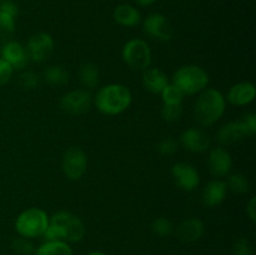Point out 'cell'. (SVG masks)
Segmentation results:
<instances>
[{
  "label": "cell",
  "instance_id": "1",
  "mask_svg": "<svg viewBox=\"0 0 256 255\" xmlns=\"http://www.w3.org/2000/svg\"><path fill=\"white\" fill-rule=\"evenodd\" d=\"M85 225L76 215L69 212H58L49 218V225L42 234L45 242L62 240L66 242H78L84 238Z\"/></svg>",
  "mask_w": 256,
  "mask_h": 255
},
{
  "label": "cell",
  "instance_id": "2",
  "mask_svg": "<svg viewBox=\"0 0 256 255\" xmlns=\"http://www.w3.org/2000/svg\"><path fill=\"white\" fill-rule=\"evenodd\" d=\"M132 92L122 84H109L102 86L95 98L98 110L105 115H118L132 104Z\"/></svg>",
  "mask_w": 256,
  "mask_h": 255
},
{
  "label": "cell",
  "instance_id": "3",
  "mask_svg": "<svg viewBox=\"0 0 256 255\" xmlns=\"http://www.w3.org/2000/svg\"><path fill=\"white\" fill-rule=\"evenodd\" d=\"M225 112V96L216 89H206L194 105V118L202 126L216 122Z\"/></svg>",
  "mask_w": 256,
  "mask_h": 255
},
{
  "label": "cell",
  "instance_id": "4",
  "mask_svg": "<svg viewBox=\"0 0 256 255\" xmlns=\"http://www.w3.org/2000/svg\"><path fill=\"white\" fill-rule=\"evenodd\" d=\"M184 95H194L202 92L209 84V75L198 65H185L172 75V82Z\"/></svg>",
  "mask_w": 256,
  "mask_h": 255
},
{
  "label": "cell",
  "instance_id": "5",
  "mask_svg": "<svg viewBox=\"0 0 256 255\" xmlns=\"http://www.w3.org/2000/svg\"><path fill=\"white\" fill-rule=\"evenodd\" d=\"M49 225V216L40 208H29L20 212L15 220V230L20 236L32 239L42 236Z\"/></svg>",
  "mask_w": 256,
  "mask_h": 255
},
{
  "label": "cell",
  "instance_id": "6",
  "mask_svg": "<svg viewBox=\"0 0 256 255\" xmlns=\"http://www.w3.org/2000/svg\"><path fill=\"white\" fill-rule=\"evenodd\" d=\"M125 64L132 70H145L152 62V52L146 42L142 39H132L125 42L122 50Z\"/></svg>",
  "mask_w": 256,
  "mask_h": 255
},
{
  "label": "cell",
  "instance_id": "7",
  "mask_svg": "<svg viewBox=\"0 0 256 255\" xmlns=\"http://www.w3.org/2000/svg\"><path fill=\"white\" fill-rule=\"evenodd\" d=\"M62 172L70 180L82 179L88 168V156L79 146H72L64 152L62 162Z\"/></svg>",
  "mask_w": 256,
  "mask_h": 255
},
{
  "label": "cell",
  "instance_id": "8",
  "mask_svg": "<svg viewBox=\"0 0 256 255\" xmlns=\"http://www.w3.org/2000/svg\"><path fill=\"white\" fill-rule=\"evenodd\" d=\"M25 49L29 60L34 62H42L52 55L54 50V39L48 32H38L30 38Z\"/></svg>",
  "mask_w": 256,
  "mask_h": 255
},
{
  "label": "cell",
  "instance_id": "9",
  "mask_svg": "<svg viewBox=\"0 0 256 255\" xmlns=\"http://www.w3.org/2000/svg\"><path fill=\"white\" fill-rule=\"evenodd\" d=\"M144 32L152 39L159 42H169L174 36V26L165 15L155 12L144 20Z\"/></svg>",
  "mask_w": 256,
  "mask_h": 255
},
{
  "label": "cell",
  "instance_id": "10",
  "mask_svg": "<svg viewBox=\"0 0 256 255\" xmlns=\"http://www.w3.org/2000/svg\"><path fill=\"white\" fill-rule=\"evenodd\" d=\"M60 106L70 115H82L92 106V95L85 89H75L62 95Z\"/></svg>",
  "mask_w": 256,
  "mask_h": 255
},
{
  "label": "cell",
  "instance_id": "11",
  "mask_svg": "<svg viewBox=\"0 0 256 255\" xmlns=\"http://www.w3.org/2000/svg\"><path fill=\"white\" fill-rule=\"evenodd\" d=\"M172 175L176 186L184 192H192L199 186V172L189 162H176L172 168Z\"/></svg>",
  "mask_w": 256,
  "mask_h": 255
},
{
  "label": "cell",
  "instance_id": "12",
  "mask_svg": "<svg viewBox=\"0 0 256 255\" xmlns=\"http://www.w3.org/2000/svg\"><path fill=\"white\" fill-rule=\"evenodd\" d=\"M0 58L9 62L12 69L22 70L29 62L26 49L15 40H8L0 49Z\"/></svg>",
  "mask_w": 256,
  "mask_h": 255
},
{
  "label": "cell",
  "instance_id": "13",
  "mask_svg": "<svg viewBox=\"0 0 256 255\" xmlns=\"http://www.w3.org/2000/svg\"><path fill=\"white\" fill-rule=\"evenodd\" d=\"M208 164H209V169L212 176L225 178L229 175L230 170H232V155L222 146L214 148L209 154Z\"/></svg>",
  "mask_w": 256,
  "mask_h": 255
},
{
  "label": "cell",
  "instance_id": "14",
  "mask_svg": "<svg viewBox=\"0 0 256 255\" xmlns=\"http://www.w3.org/2000/svg\"><path fill=\"white\" fill-rule=\"evenodd\" d=\"M182 145L192 152H204L210 148L212 140L209 134L199 128H190L180 136Z\"/></svg>",
  "mask_w": 256,
  "mask_h": 255
},
{
  "label": "cell",
  "instance_id": "15",
  "mask_svg": "<svg viewBox=\"0 0 256 255\" xmlns=\"http://www.w3.org/2000/svg\"><path fill=\"white\" fill-rule=\"evenodd\" d=\"M205 232V225L198 218L184 220L176 228V236L182 242H195L202 239Z\"/></svg>",
  "mask_w": 256,
  "mask_h": 255
},
{
  "label": "cell",
  "instance_id": "16",
  "mask_svg": "<svg viewBox=\"0 0 256 255\" xmlns=\"http://www.w3.org/2000/svg\"><path fill=\"white\" fill-rule=\"evenodd\" d=\"M218 142L222 145H234L244 140L248 136V132L245 130L244 124L242 120L238 122H230L222 125L218 132Z\"/></svg>",
  "mask_w": 256,
  "mask_h": 255
},
{
  "label": "cell",
  "instance_id": "17",
  "mask_svg": "<svg viewBox=\"0 0 256 255\" xmlns=\"http://www.w3.org/2000/svg\"><path fill=\"white\" fill-rule=\"evenodd\" d=\"M256 96V88L252 82H242L232 85L228 92V100L236 106H245L254 102Z\"/></svg>",
  "mask_w": 256,
  "mask_h": 255
},
{
  "label": "cell",
  "instance_id": "18",
  "mask_svg": "<svg viewBox=\"0 0 256 255\" xmlns=\"http://www.w3.org/2000/svg\"><path fill=\"white\" fill-rule=\"evenodd\" d=\"M228 186L226 182L222 180L214 179L210 180L202 189V202L209 208H215L222 204L226 198Z\"/></svg>",
  "mask_w": 256,
  "mask_h": 255
},
{
  "label": "cell",
  "instance_id": "19",
  "mask_svg": "<svg viewBox=\"0 0 256 255\" xmlns=\"http://www.w3.org/2000/svg\"><path fill=\"white\" fill-rule=\"evenodd\" d=\"M169 84L166 74L159 68H150L145 69L142 74V85L145 89L154 94H160L164 90V88Z\"/></svg>",
  "mask_w": 256,
  "mask_h": 255
},
{
  "label": "cell",
  "instance_id": "20",
  "mask_svg": "<svg viewBox=\"0 0 256 255\" xmlns=\"http://www.w3.org/2000/svg\"><path fill=\"white\" fill-rule=\"evenodd\" d=\"M112 16H114V20L118 24L126 28L135 26L142 20V15H140L139 10L129 4L118 5L115 8L114 12H112Z\"/></svg>",
  "mask_w": 256,
  "mask_h": 255
},
{
  "label": "cell",
  "instance_id": "21",
  "mask_svg": "<svg viewBox=\"0 0 256 255\" xmlns=\"http://www.w3.org/2000/svg\"><path fill=\"white\" fill-rule=\"evenodd\" d=\"M34 255H72V250L66 242L50 240L36 248Z\"/></svg>",
  "mask_w": 256,
  "mask_h": 255
},
{
  "label": "cell",
  "instance_id": "22",
  "mask_svg": "<svg viewBox=\"0 0 256 255\" xmlns=\"http://www.w3.org/2000/svg\"><path fill=\"white\" fill-rule=\"evenodd\" d=\"M79 79L82 86L94 89L99 84V69L94 62H84L79 68Z\"/></svg>",
  "mask_w": 256,
  "mask_h": 255
},
{
  "label": "cell",
  "instance_id": "23",
  "mask_svg": "<svg viewBox=\"0 0 256 255\" xmlns=\"http://www.w3.org/2000/svg\"><path fill=\"white\" fill-rule=\"evenodd\" d=\"M44 80L52 86H62L69 82V72L62 65H52L45 69Z\"/></svg>",
  "mask_w": 256,
  "mask_h": 255
},
{
  "label": "cell",
  "instance_id": "24",
  "mask_svg": "<svg viewBox=\"0 0 256 255\" xmlns=\"http://www.w3.org/2000/svg\"><path fill=\"white\" fill-rule=\"evenodd\" d=\"M228 189L232 190L234 194H245L250 190V182L244 174L235 172L230 175L229 180L226 182Z\"/></svg>",
  "mask_w": 256,
  "mask_h": 255
},
{
  "label": "cell",
  "instance_id": "25",
  "mask_svg": "<svg viewBox=\"0 0 256 255\" xmlns=\"http://www.w3.org/2000/svg\"><path fill=\"white\" fill-rule=\"evenodd\" d=\"M15 32V18L0 10V42H8Z\"/></svg>",
  "mask_w": 256,
  "mask_h": 255
},
{
  "label": "cell",
  "instance_id": "26",
  "mask_svg": "<svg viewBox=\"0 0 256 255\" xmlns=\"http://www.w3.org/2000/svg\"><path fill=\"white\" fill-rule=\"evenodd\" d=\"M162 104H182L184 94L174 84H168L162 92Z\"/></svg>",
  "mask_w": 256,
  "mask_h": 255
},
{
  "label": "cell",
  "instance_id": "27",
  "mask_svg": "<svg viewBox=\"0 0 256 255\" xmlns=\"http://www.w3.org/2000/svg\"><path fill=\"white\" fill-rule=\"evenodd\" d=\"M18 84L22 90H34L40 85V76L35 72L28 70V72H22L18 78Z\"/></svg>",
  "mask_w": 256,
  "mask_h": 255
},
{
  "label": "cell",
  "instance_id": "28",
  "mask_svg": "<svg viewBox=\"0 0 256 255\" xmlns=\"http://www.w3.org/2000/svg\"><path fill=\"white\" fill-rule=\"evenodd\" d=\"M182 115V104H162V116L165 122H179Z\"/></svg>",
  "mask_w": 256,
  "mask_h": 255
},
{
  "label": "cell",
  "instance_id": "29",
  "mask_svg": "<svg viewBox=\"0 0 256 255\" xmlns=\"http://www.w3.org/2000/svg\"><path fill=\"white\" fill-rule=\"evenodd\" d=\"M12 249L19 255H32L35 252V246L28 238H15L12 242Z\"/></svg>",
  "mask_w": 256,
  "mask_h": 255
},
{
  "label": "cell",
  "instance_id": "30",
  "mask_svg": "<svg viewBox=\"0 0 256 255\" xmlns=\"http://www.w3.org/2000/svg\"><path fill=\"white\" fill-rule=\"evenodd\" d=\"M178 149H179V142L172 136L164 138L156 145V150L162 156H172V155H174L178 152Z\"/></svg>",
  "mask_w": 256,
  "mask_h": 255
},
{
  "label": "cell",
  "instance_id": "31",
  "mask_svg": "<svg viewBox=\"0 0 256 255\" xmlns=\"http://www.w3.org/2000/svg\"><path fill=\"white\" fill-rule=\"evenodd\" d=\"M172 224L166 218H158L152 222V230L158 236H168L172 232Z\"/></svg>",
  "mask_w": 256,
  "mask_h": 255
},
{
  "label": "cell",
  "instance_id": "32",
  "mask_svg": "<svg viewBox=\"0 0 256 255\" xmlns=\"http://www.w3.org/2000/svg\"><path fill=\"white\" fill-rule=\"evenodd\" d=\"M232 255H252V246L249 239L239 238L232 245Z\"/></svg>",
  "mask_w": 256,
  "mask_h": 255
},
{
  "label": "cell",
  "instance_id": "33",
  "mask_svg": "<svg viewBox=\"0 0 256 255\" xmlns=\"http://www.w3.org/2000/svg\"><path fill=\"white\" fill-rule=\"evenodd\" d=\"M12 72H14V69H12V65L0 58V86L9 82L10 78L12 76Z\"/></svg>",
  "mask_w": 256,
  "mask_h": 255
},
{
  "label": "cell",
  "instance_id": "34",
  "mask_svg": "<svg viewBox=\"0 0 256 255\" xmlns=\"http://www.w3.org/2000/svg\"><path fill=\"white\" fill-rule=\"evenodd\" d=\"M242 124H244L245 130L248 132V136H254L256 132V114L250 112V114L245 115L242 119Z\"/></svg>",
  "mask_w": 256,
  "mask_h": 255
},
{
  "label": "cell",
  "instance_id": "35",
  "mask_svg": "<svg viewBox=\"0 0 256 255\" xmlns=\"http://www.w3.org/2000/svg\"><path fill=\"white\" fill-rule=\"evenodd\" d=\"M0 10L14 18L19 12V8H18V5L12 0H2V2H0Z\"/></svg>",
  "mask_w": 256,
  "mask_h": 255
},
{
  "label": "cell",
  "instance_id": "36",
  "mask_svg": "<svg viewBox=\"0 0 256 255\" xmlns=\"http://www.w3.org/2000/svg\"><path fill=\"white\" fill-rule=\"evenodd\" d=\"M246 214L252 222H256V198L252 196L246 205Z\"/></svg>",
  "mask_w": 256,
  "mask_h": 255
},
{
  "label": "cell",
  "instance_id": "37",
  "mask_svg": "<svg viewBox=\"0 0 256 255\" xmlns=\"http://www.w3.org/2000/svg\"><path fill=\"white\" fill-rule=\"evenodd\" d=\"M135 2L142 6H148V5H152L155 0H135Z\"/></svg>",
  "mask_w": 256,
  "mask_h": 255
},
{
  "label": "cell",
  "instance_id": "38",
  "mask_svg": "<svg viewBox=\"0 0 256 255\" xmlns=\"http://www.w3.org/2000/svg\"><path fill=\"white\" fill-rule=\"evenodd\" d=\"M88 255H106V254L102 252H89Z\"/></svg>",
  "mask_w": 256,
  "mask_h": 255
},
{
  "label": "cell",
  "instance_id": "39",
  "mask_svg": "<svg viewBox=\"0 0 256 255\" xmlns=\"http://www.w3.org/2000/svg\"><path fill=\"white\" fill-rule=\"evenodd\" d=\"M0 2H2V0H0Z\"/></svg>",
  "mask_w": 256,
  "mask_h": 255
}]
</instances>
